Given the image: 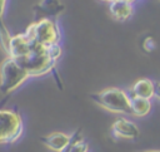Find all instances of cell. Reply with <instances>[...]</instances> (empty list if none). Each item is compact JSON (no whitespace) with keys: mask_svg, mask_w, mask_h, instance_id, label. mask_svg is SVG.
Masks as SVG:
<instances>
[{"mask_svg":"<svg viewBox=\"0 0 160 152\" xmlns=\"http://www.w3.org/2000/svg\"><path fill=\"white\" fill-rule=\"evenodd\" d=\"M16 62L29 73L30 78L49 74L56 67V62H54L50 58L48 53V48L38 44L34 40H32L30 52L25 57L18 59Z\"/></svg>","mask_w":160,"mask_h":152,"instance_id":"cell-1","label":"cell"},{"mask_svg":"<svg viewBox=\"0 0 160 152\" xmlns=\"http://www.w3.org/2000/svg\"><path fill=\"white\" fill-rule=\"evenodd\" d=\"M90 97L98 106L109 112L130 114V98L128 92L121 88H105L100 92L90 94Z\"/></svg>","mask_w":160,"mask_h":152,"instance_id":"cell-2","label":"cell"},{"mask_svg":"<svg viewBox=\"0 0 160 152\" xmlns=\"http://www.w3.org/2000/svg\"><path fill=\"white\" fill-rule=\"evenodd\" d=\"M29 78V73L10 57H6L0 64V92L2 94L12 93Z\"/></svg>","mask_w":160,"mask_h":152,"instance_id":"cell-3","label":"cell"},{"mask_svg":"<svg viewBox=\"0 0 160 152\" xmlns=\"http://www.w3.org/2000/svg\"><path fill=\"white\" fill-rule=\"evenodd\" d=\"M25 34L31 40L44 46L60 43L61 40V30L58 19H49V18L39 19L31 23L26 28Z\"/></svg>","mask_w":160,"mask_h":152,"instance_id":"cell-4","label":"cell"},{"mask_svg":"<svg viewBox=\"0 0 160 152\" xmlns=\"http://www.w3.org/2000/svg\"><path fill=\"white\" fill-rule=\"evenodd\" d=\"M24 132L21 116L12 109H0V144L15 143Z\"/></svg>","mask_w":160,"mask_h":152,"instance_id":"cell-5","label":"cell"},{"mask_svg":"<svg viewBox=\"0 0 160 152\" xmlns=\"http://www.w3.org/2000/svg\"><path fill=\"white\" fill-rule=\"evenodd\" d=\"M65 11V5L60 0H40L34 5V13L39 19H58Z\"/></svg>","mask_w":160,"mask_h":152,"instance_id":"cell-6","label":"cell"},{"mask_svg":"<svg viewBox=\"0 0 160 152\" xmlns=\"http://www.w3.org/2000/svg\"><path fill=\"white\" fill-rule=\"evenodd\" d=\"M31 44H32V40L25 34V31H24V33L15 34V35H12V38H11L9 53H8L6 57H10V58L18 60V59L25 57V55L30 52Z\"/></svg>","mask_w":160,"mask_h":152,"instance_id":"cell-7","label":"cell"},{"mask_svg":"<svg viewBox=\"0 0 160 152\" xmlns=\"http://www.w3.org/2000/svg\"><path fill=\"white\" fill-rule=\"evenodd\" d=\"M111 134L115 138H126V139H134L140 134L139 127L126 118H118L111 124Z\"/></svg>","mask_w":160,"mask_h":152,"instance_id":"cell-8","label":"cell"},{"mask_svg":"<svg viewBox=\"0 0 160 152\" xmlns=\"http://www.w3.org/2000/svg\"><path fill=\"white\" fill-rule=\"evenodd\" d=\"M108 4L109 11L116 21H126L135 13L134 3H130L128 0H111Z\"/></svg>","mask_w":160,"mask_h":152,"instance_id":"cell-9","label":"cell"},{"mask_svg":"<svg viewBox=\"0 0 160 152\" xmlns=\"http://www.w3.org/2000/svg\"><path fill=\"white\" fill-rule=\"evenodd\" d=\"M129 98L140 97L145 99H151L154 97V82L149 78H141L136 80L129 89H126Z\"/></svg>","mask_w":160,"mask_h":152,"instance_id":"cell-10","label":"cell"},{"mask_svg":"<svg viewBox=\"0 0 160 152\" xmlns=\"http://www.w3.org/2000/svg\"><path fill=\"white\" fill-rule=\"evenodd\" d=\"M70 134H66L64 132H52L45 137H41L40 141L51 151L60 152L69 142Z\"/></svg>","mask_w":160,"mask_h":152,"instance_id":"cell-11","label":"cell"},{"mask_svg":"<svg viewBox=\"0 0 160 152\" xmlns=\"http://www.w3.org/2000/svg\"><path fill=\"white\" fill-rule=\"evenodd\" d=\"M151 111V102L150 99L134 97L130 99V114L135 117H145Z\"/></svg>","mask_w":160,"mask_h":152,"instance_id":"cell-12","label":"cell"},{"mask_svg":"<svg viewBox=\"0 0 160 152\" xmlns=\"http://www.w3.org/2000/svg\"><path fill=\"white\" fill-rule=\"evenodd\" d=\"M11 38H12V35H11L10 31L8 30L5 23H4V24H0V46H1V49L5 52L6 55H8V53H9Z\"/></svg>","mask_w":160,"mask_h":152,"instance_id":"cell-13","label":"cell"},{"mask_svg":"<svg viewBox=\"0 0 160 152\" xmlns=\"http://www.w3.org/2000/svg\"><path fill=\"white\" fill-rule=\"evenodd\" d=\"M80 139H82V134H81V129L79 128V129L74 131V132L70 134V139H69L68 144H66V146H65L60 152H71L72 146H74L78 141H80Z\"/></svg>","mask_w":160,"mask_h":152,"instance_id":"cell-14","label":"cell"},{"mask_svg":"<svg viewBox=\"0 0 160 152\" xmlns=\"http://www.w3.org/2000/svg\"><path fill=\"white\" fill-rule=\"evenodd\" d=\"M46 48H48V53H49L50 58H51L54 62L58 63V60H59V59L61 58V55H62V48H61L60 43L51 44V45H49V46H46Z\"/></svg>","mask_w":160,"mask_h":152,"instance_id":"cell-15","label":"cell"},{"mask_svg":"<svg viewBox=\"0 0 160 152\" xmlns=\"http://www.w3.org/2000/svg\"><path fill=\"white\" fill-rule=\"evenodd\" d=\"M88 151H89V144L84 139L78 141L71 148V152H88Z\"/></svg>","mask_w":160,"mask_h":152,"instance_id":"cell-16","label":"cell"},{"mask_svg":"<svg viewBox=\"0 0 160 152\" xmlns=\"http://www.w3.org/2000/svg\"><path fill=\"white\" fill-rule=\"evenodd\" d=\"M142 46H144V50H146V52H152V50H155V48H156V43H155L154 38L149 36V38H145V40H144V43H142Z\"/></svg>","mask_w":160,"mask_h":152,"instance_id":"cell-17","label":"cell"},{"mask_svg":"<svg viewBox=\"0 0 160 152\" xmlns=\"http://www.w3.org/2000/svg\"><path fill=\"white\" fill-rule=\"evenodd\" d=\"M6 3L8 0H0V24H4V14L6 9Z\"/></svg>","mask_w":160,"mask_h":152,"instance_id":"cell-18","label":"cell"},{"mask_svg":"<svg viewBox=\"0 0 160 152\" xmlns=\"http://www.w3.org/2000/svg\"><path fill=\"white\" fill-rule=\"evenodd\" d=\"M154 97L160 99V82H154Z\"/></svg>","mask_w":160,"mask_h":152,"instance_id":"cell-19","label":"cell"},{"mask_svg":"<svg viewBox=\"0 0 160 152\" xmlns=\"http://www.w3.org/2000/svg\"><path fill=\"white\" fill-rule=\"evenodd\" d=\"M144 152H160V149H150V151H144Z\"/></svg>","mask_w":160,"mask_h":152,"instance_id":"cell-20","label":"cell"},{"mask_svg":"<svg viewBox=\"0 0 160 152\" xmlns=\"http://www.w3.org/2000/svg\"><path fill=\"white\" fill-rule=\"evenodd\" d=\"M101 1H105V3H110L111 0H101Z\"/></svg>","mask_w":160,"mask_h":152,"instance_id":"cell-21","label":"cell"},{"mask_svg":"<svg viewBox=\"0 0 160 152\" xmlns=\"http://www.w3.org/2000/svg\"><path fill=\"white\" fill-rule=\"evenodd\" d=\"M128 1H130V3H135L136 0H128Z\"/></svg>","mask_w":160,"mask_h":152,"instance_id":"cell-22","label":"cell"}]
</instances>
